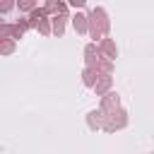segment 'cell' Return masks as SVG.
Segmentation results:
<instances>
[{"instance_id": "e0dca14e", "label": "cell", "mask_w": 154, "mask_h": 154, "mask_svg": "<svg viewBox=\"0 0 154 154\" xmlns=\"http://www.w3.org/2000/svg\"><path fill=\"white\" fill-rule=\"evenodd\" d=\"M17 5V0H0V14H7L12 12V7Z\"/></svg>"}, {"instance_id": "277c9868", "label": "cell", "mask_w": 154, "mask_h": 154, "mask_svg": "<svg viewBox=\"0 0 154 154\" xmlns=\"http://www.w3.org/2000/svg\"><path fill=\"white\" fill-rule=\"evenodd\" d=\"M120 106V96L116 94V91H106V94H101V111L103 113H111L113 108H118Z\"/></svg>"}, {"instance_id": "6da1fadb", "label": "cell", "mask_w": 154, "mask_h": 154, "mask_svg": "<svg viewBox=\"0 0 154 154\" xmlns=\"http://www.w3.org/2000/svg\"><path fill=\"white\" fill-rule=\"evenodd\" d=\"M108 29H111V22H108L106 10H103V7H94V10L87 14V31H89V36L96 41V38L106 36Z\"/></svg>"}, {"instance_id": "8fae6325", "label": "cell", "mask_w": 154, "mask_h": 154, "mask_svg": "<svg viewBox=\"0 0 154 154\" xmlns=\"http://www.w3.org/2000/svg\"><path fill=\"white\" fill-rule=\"evenodd\" d=\"M72 26H75V31H77V34H87V14L77 12V14L72 17Z\"/></svg>"}, {"instance_id": "52a82bcc", "label": "cell", "mask_w": 154, "mask_h": 154, "mask_svg": "<svg viewBox=\"0 0 154 154\" xmlns=\"http://www.w3.org/2000/svg\"><path fill=\"white\" fill-rule=\"evenodd\" d=\"M46 14H67L65 0H46Z\"/></svg>"}, {"instance_id": "2e32d148", "label": "cell", "mask_w": 154, "mask_h": 154, "mask_svg": "<svg viewBox=\"0 0 154 154\" xmlns=\"http://www.w3.org/2000/svg\"><path fill=\"white\" fill-rule=\"evenodd\" d=\"M34 29H38L43 36H48V34H51V19H46V17H43V19H38Z\"/></svg>"}, {"instance_id": "9a60e30c", "label": "cell", "mask_w": 154, "mask_h": 154, "mask_svg": "<svg viewBox=\"0 0 154 154\" xmlns=\"http://www.w3.org/2000/svg\"><path fill=\"white\" fill-rule=\"evenodd\" d=\"M14 53V38H0V55Z\"/></svg>"}, {"instance_id": "3957f363", "label": "cell", "mask_w": 154, "mask_h": 154, "mask_svg": "<svg viewBox=\"0 0 154 154\" xmlns=\"http://www.w3.org/2000/svg\"><path fill=\"white\" fill-rule=\"evenodd\" d=\"M96 48H99V53H101V55H106V58H111V60H116V55H118L116 41H113V38H108V34H106V36H101V43H99Z\"/></svg>"}, {"instance_id": "8992f818", "label": "cell", "mask_w": 154, "mask_h": 154, "mask_svg": "<svg viewBox=\"0 0 154 154\" xmlns=\"http://www.w3.org/2000/svg\"><path fill=\"white\" fill-rule=\"evenodd\" d=\"M111 84H113V77H111V75H99V77H96V82H94L91 87H94L96 96H101V94H106V91L111 89Z\"/></svg>"}, {"instance_id": "5b68a950", "label": "cell", "mask_w": 154, "mask_h": 154, "mask_svg": "<svg viewBox=\"0 0 154 154\" xmlns=\"http://www.w3.org/2000/svg\"><path fill=\"white\" fill-rule=\"evenodd\" d=\"M24 36V29L19 24H0V38H22Z\"/></svg>"}, {"instance_id": "44dd1931", "label": "cell", "mask_w": 154, "mask_h": 154, "mask_svg": "<svg viewBox=\"0 0 154 154\" xmlns=\"http://www.w3.org/2000/svg\"><path fill=\"white\" fill-rule=\"evenodd\" d=\"M0 24H2V22H0Z\"/></svg>"}, {"instance_id": "7c38bea8", "label": "cell", "mask_w": 154, "mask_h": 154, "mask_svg": "<svg viewBox=\"0 0 154 154\" xmlns=\"http://www.w3.org/2000/svg\"><path fill=\"white\" fill-rule=\"evenodd\" d=\"M96 77H99L96 65H87V67H84V75H82V82H84L87 87H91V84L96 82Z\"/></svg>"}, {"instance_id": "d6986e66", "label": "cell", "mask_w": 154, "mask_h": 154, "mask_svg": "<svg viewBox=\"0 0 154 154\" xmlns=\"http://www.w3.org/2000/svg\"><path fill=\"white\" fill-rule=\"evenodd\" d=\"M67 2H70L72 7H84V5H87V0H67Z\"/></svg>"}, {"instance_id": "ba28073f", "label": "cell", "mask_w": 154, "mask_h": 154, "mask_svg": "<svg viewBox=\"0 0 154 154\" xmlns=\"http://www.w3.org/2000/svg\"><path fill=\"white\" fill-rule=\"evenodd\" d=\"M65 19H67V14H55V17L51 19V34L63 36V34H65Z\"/></svg>"}, {"instance_id": "ffe728a7", "label": "cell", "mask_w": 154, "mask_h": 154, "mask_svg": "<svg viewBox=\"0 0 154 154\" xmlns=\"http://www.w3.org/2000/svg\"><path fill=\"white\" fill-rule=\"evenodd\" d=\"M17 24H19V26H22V29H24V31H26V29H31V24H29V19H19V22H17Z\"/></svg>"}, {"instance_id": "9c48e42d", "label": "cell", "mask_w": 154, "mask_h": 154, "mask_svg": "<svg viewBox=\"0 0 154 154\" xmlns=\"http://www.w3.org/2000/svg\"><path fill=\"white\" fill-rule=\"evenodd\" d=\"M103 116H106V113H103L101 108H99V111H89V113H87V125H89L91 130H99L101 123H103Z\"/></svg>"}, {"instance_id": "ac0fdd59", "label": "cell", "mask_w": 154, "mask_h": 154, "mask_svg": "<svg viewBox=\"0 0 154 154\" xmlns=\"http://www.w3.org/2000/svg\"><path fill=\"white\" fill-rule=\"evenodd\" d=\"M19 2V10L22 12H29L31 7H36V0H17Z\"/></svg>"}, {"instance_id": "7a4b0ae2", "label": "cell", "mask_w": 154, "mask_h": 154, "mask_svg": "<svg viewBox=\"0 0 154 154\" xmlns=\"http://www.w3.org/2000/svg\"><path fill=\"white\" fill-rule=\"evenodd\" d=\"M128 125V111L125 108H113L111 113H106L103 116V123H101V128L106 130V132H116V130H123Z\"/></svg>"}, {"instance_id": "4fadbf2b", "label": "cell", "mask_w": 154, "mask_h": 154, "mask_svg": "<svg viewBox=\"0 0 154 154\" xmlns=\"http://www.w3.org/2000/svg\"><path fill=\"white\" fill-rule=\"evenodd\" d=\"M96 53H99L96 43H87V48H84V58H87V65H96Z\"/></svg>"}, {"instance_id": "30bf717a", "label": "cell", "mask_w": 154, "mask_h": 154, "mask_svg": "<svg viewBox=\"0 0 154 154\" xmlns=\"http://www.w3.org/2000/svg\"><path fill=\"white\" fill-rule=\"evenodd\" d=\"M96 72L99 75H111L113 72V60L106 58V55L103 58H96Z\"/></svg>"}, {"instance_id": "5bb4252c", "label": "cell", "mask_w": 154, "mask_h": 154, "mask_svg": "<svg viewBox=\"0 0 154 154\" xmlns=\"http://www.w3.org/2000/svg\"><path fill=\"white\" fill-rule=\"evenodd\" d=\"M43 17H46V10H43V7H31V10H29V24H31V26H36V22L43 19Z\"/></svg>"}]
</instances>
